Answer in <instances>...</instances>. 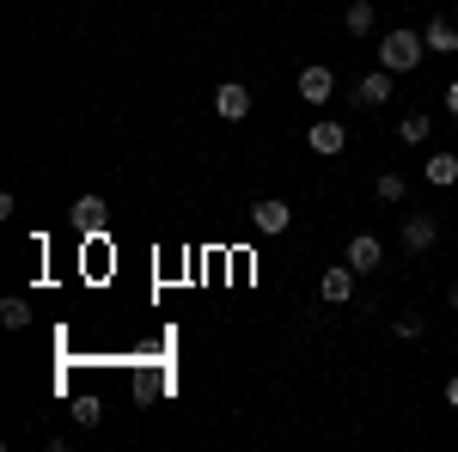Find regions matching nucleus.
Here are the masks:
<instances>
[{"instance_id":"nucleus-1","label":"nucleus","mask_w":458,"mask_h":452,"mask_svg":"<svg viewBox=\"0 0 458 452\" xmlns=\"http://www.w3.org/2000/svg\"><path fill=\"white\" fill-rule=\"evenodd\" d=\"M422 49H428L422 31H386L379 37V68H391V73L422 68Z\"/></svg>"},{"instance_id":"nucleus-2","label":"nucleus","mask_w":458,"mask_h":452,"mask_svg":"<svg viewBox=\"0 0 458 452\" xmlns=\"http://www.w3.org/2000/svg\"><path fill=\"white\" fill-rule=\"evenodd\" d=\"M250 226H257L263 239H282L287 226H293V209H287L282 196H257V202H250Z\"/></svg>"},{"instance_id":"nucleus-3","label":"nucleus","mask_w":458,"mask_h":452,"mask_svg":"<svg viewBox=\"0 0 458 452\" xmlns=\"http://www.w3.org/2000/svg\"><path fill=\"white\" fill-rule=\"evenodd\" d=\"M318 294H324V306H349V300H354V263H349V257L324 269V281H318Z\"/></svg>"},{"instance_id":"nucleus-4","label":"nucleus","mask_w":458,"mask_h":452,"mask_svg":"<svg viewBox=\"0 0 458 452\" xmlns=\"http://www.w3.org/2000/svg\"><path fill=\"white\" fill-rule=\"evenodd\" d=\"M343 257H349V263H354V276H373V269L386 263V244L373 239V233H354V239H349V251H343Z\"/></svg>"},{"instance_id":"nucleus-5","label":"nucleus","mask_w":458,"mask_h":452,"mask_svg":"<svg viewBox=\"0 0 458 452\" xmlns=\"http://www.w3.org/2000/svg\"><path fill=\"white\" fill-rule=\"evenodd\" d=\"M306 141H312V153H324V159H336V153L349 147V129H343L336 116H324V123H312V129H306Z\"/></svg>"},{"instance_id":"nucleus-6","label":"nucleus","mask_w":458,"mask_h":452,"mask_svg":"<svg viewBox=\"0 0 458 452\" xmlns=\"http://www.w3.org/2000/svg\"><path fill=\"white\" fill-rule=\"evenodd\" d=\"M214 110H220L226 123H245V116H250V86H239V80H226V86L214 92Z\"/></svg>"},{"instance_id":"nucleus-7","label":"nucleus","mask_w":458,"mask_h":452,"mask_svg":"<svg viewBox=\"0 0 458 452\" xmlns=\"http://www.w3.org/2000/svg\"><path fill=\"white\" fill-rule=\"evenodd\" d=\"M336 92V68H300V98L306 105H330Z\"/></svg>"},{"instance_id":"nucleus-8","label":"nucleus","mask_w":458,"mask_h":452,"mask_svg":"<svg viewBox=\"0 0 458 452\" xmlns=\"http://www.w3.org/2000/svg\"><path fill=\"white\" fill-rule=\"evenodd\" d=\"M391 86H397V73H391V68H373L360 86H354V105H391Z\"/></svg>"},{"instance_id":"nucleus-9","label":"nucleus","mask_w":458,"mask_h":452,"mask_svg":"<svg viewBox=\"0 0 458 452\" xmlns=\"http://www.w3.org/2000/svg\"><path fill=\"white\" fill-rule=\"evenodd\" d=\"M434 239H440V220L434 214H410L403 220V251H434Z\"/></svg>"},{"instance_id":"nucleus-10","label":"nucleus","mask_w":458,"mask_h":452,"mask_svg":"<svg viewBox=\"0 0 458 452\" xmlns=\"http://www.w3.org/2000/svg\"><path fill=\"white\" fill-rule=\"evenodd\" d=\"M68 214H73V226H80V233H105V214L110 209H105V196H80Z\"/></svg>"},{"instance_id":"nucleus-11","label":"nucleus","mask_w":458,"mask_h":452,"mask_svg":"<svg viewBox=\"0 0 458 452\" xmlns=\"http://www.w3.org/2000/svg\"><path fill=\"white\" fill-rule=\"evenodd\" d=\"M428 49H434V55H453L458 49V19H428Z\"/></svg>"},{"instance_id":"nucleus-12","label":"nucleus","mask_w":458,"mask_h":452,"mask_svg":"<svg viewBox=\"0 0 458 452\" xmlns=\"http://www.w3.org/2000/svg\"><path fill=\"white\" fill-rule=\"evenodd\" d=\"M428 183H434V190H453L458 183V153H428Z\"/></svg>"},{"instance_id":"nucleus-13","label":"nucleus","mask_w":458,"mask_h":452,"mask_svg":"<svg viewBox=\"0 0 458 452\" xmlns=\"http://www.w3.org/2000/svg\"><path fill=\"white\" fill-rule=\"evenodd\" d=\"M343 25H349V37H373V0H349Z\"/></svg>"},{"instance_id":"nucleus-14","label":"nucleus","mask_w":458,"mask_h":452,"mask_svg":"<svg viewBox=\"0 0 458 452\" xmlns=\"http://www.w3.org/2000/svg\"><path fill=\"white\" fill-rule=\"evenodd\" d=\"M0 324H6V330H25V324H31V300H25V294L0 300Z\"/></svg>"},{"instance_id":"nucleus-15","label":"nucleus","mask_w":458,"mask_h":452,"mask_svg":"<svg viewBox=\"0 0 458 452\" xmlns=\"http://www.w3.org/2000/svg\"><path fill=\"white\" fill-rule=\"evenodd\" d=\"M428 123H434V116H428V110H416V116H403V123H397V135L410 141V147H422V141H428Z\"/></svg>"},{"instance_id":"nucleus-16","label":"nucleus","mask_w":458,"mask_h":452,"mask_svg":"<svg viewBox=\"0 0 458 452\" xmlns=\"http://www.w3.org/2000/svg\"><path fill=\"white\" fill-rule=\"evenodd\" d=\"M73 422H80V428H98V422H105V404H98V397H80V404H73Z\"/></svg>"},{"instance_id":"nucleus-17","label":"nucleus","mask_w":458,"mask_h":452,"mask_svg":"<svg viewBox=\"0 0 458 452\" xmlns=\"http://www.w3.org/2000/svg\"><path fill=\"white\" fill-rule=\"evenodd\" d=\"M403 196H410V183L397 172H379V202H403Z\"/></svg>"},{"instance_id":"nucleus-18","label":"nucleus","mask_w":458,"mask_h":452,"mask_svg":"<svg viewBox=\"0 0 458 452\" xmlns=\"http://www.w3.org/2000/svg\"><path fill=\"white\" fill-rule=\"evenodd\" d=\"M397 337L416 343V337H422V312H397Z\"/></svg>"},{"instance_id":"nucleus-19","label":"nucleus","mask_w":458,"mask_h":452,"mask_svg":"<svg viewBox=\"0 0 458 452\" xmlns=\"http://www.w3.org/2000/svg\"><path fill=\"white\" fill-rule=\"evenodd\" d=\"M446 110H453V116H458V80H453V86H446Z\"/></svg>"},{"instance_id":"nucleus-20","label":"nucleus","mask_w":458,"mask_h":452,"mask_svg":"<svg viewBox=\"0 0 458 452\" xmlns=\"http://www.w3.org/2000/svg\"><path fill=\"white\" fill-rule=\"evenodd\" d=\"M446 404H453V410H458V373H453V380H446Z\"/></svg>"},{"instance_id":"nucleus-21","label":"nucleus","mask_w":458,"mask_h":452,"mask_svg":"<svg viewBox=\"0 0 458 452\" xmlns=\"http://www.w3.org/2000/svg\"><path fill=\"white\" fill-rule=\"evenodd\" d=\"M446 306H453V312H458V287H453V294H446Z\"/></svg>"}]
</instances>
